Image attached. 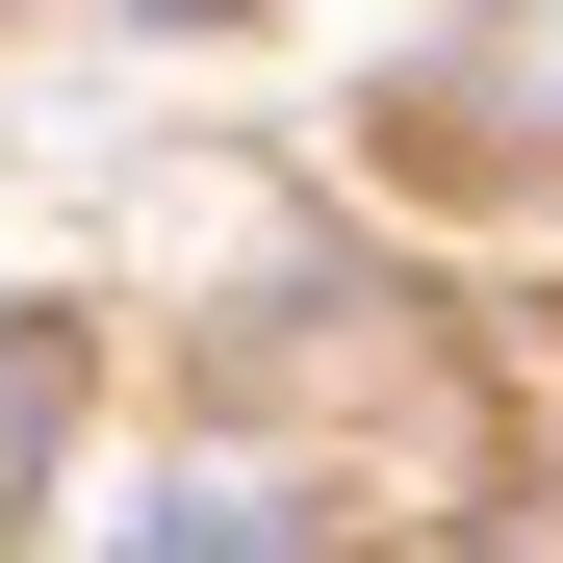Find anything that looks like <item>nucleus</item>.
<instances>
[{"mask_svg": "<svg viewBox=\"0 0 563 563\" xmlns=\"http://www.w3.org/2000/svg\"><path fill=\"white\" fill-rule=\"evenodd\" d=\"M512 103H538V129H563V0H538V52H512Z\"/></svg>", "mask_w": 563, "mask_h": 563, "instance_id": "3", "label": "nucleus"}, {"mask_svg": "<svg viewBox=\"0 0 563 563\" xmlns=\"http://www.w3.org/2000/svg\"><path fill=\"white\" fill-rule=\"evenodd\" d=\"M26 461H52V333H0V512H26Z\"/></svg>", "mask_w": 563, "mask_h": 563, "instance_id": "2", "label": "nucleus"}, {"mask_svg": "<svg viewBox=\"0 0 563 563\" xmlns=\"http://www.w3.org/2000/svg\"><path fill=\"white\" fill-rule=\"evenodd\" d=\"M129 563H308V512H282V487H179Z\"/></svg>", "mask_w": 563, "mask_h": 563, "instance_id": "1", "label": "nucleus"}]
</instances>
